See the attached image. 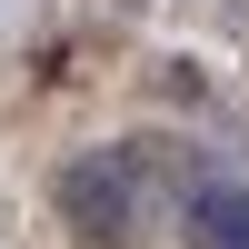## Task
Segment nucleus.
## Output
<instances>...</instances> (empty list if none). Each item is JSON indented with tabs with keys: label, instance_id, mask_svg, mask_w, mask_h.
I'll use <instances>...</instances> for the list:
<instances>
[{
	"label": "nucleus",
	"instance_id": "f03ea898",
	"mask_svg": "<svg viewBox=\"0 0 249 249\" xmlns=\"http://www.w3.org/2000/svg\"><path fill=\"white\" fill-rule=\"evenodd\" d=\"M179 219H190V249H249V179H230V190H199Z\"/></svg>",
	"mask_w": 249,
	"mask_h": 249
},
{
	"label": "nucleus",
	"instance_id": "f257e3e1",
	"mask_svg": "<svg viewBox=\"0 0 249 249\" xmlns=\"http://www.w3.org/2000/svg\"><path fill=\"white\" fill-rule=\"evenodd\" d=\"M50 199H60V219L90 249H140L179 210V170H170V150H130V140H120V150H80L70 170L50 179Z\"/></svg>",
	"mask_w": 249,
	"mask_h": 249
}]
</instances>
